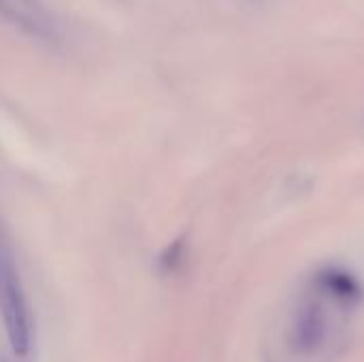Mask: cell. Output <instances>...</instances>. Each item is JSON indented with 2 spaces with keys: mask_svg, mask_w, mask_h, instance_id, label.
<instances>
[{
  "mask_svg": "<svg viewBox=\"0 0 364 362\" xmlns=\"http://www.w3.org/2000/svg\"><path fill=\"white\" fill-rule=\"evenodd\" d=\"M0 15L32 36L49 38L53 34V21L38 0H0Z\"/></svg>",
  "mask_w": 364,
  "mask_h": 362,
  "instance_id": "3957f363",
  "label": "cell"
},
{
  "mask_svg": "<svg viewBox=\"0 0 364 362\" xmlns=\"http://www.w3.org/2000/svg\"><path fill=\"white\" fill-rule=\"evenodd\" d=\"M326 339V316L318 303H303L290 326V348L299 356H309L322 348Z\"/></svg>",
  "mask_w": 364,
  "mask_h": 362,
  "instance_id": "7a4b0ae2",
  "label": "cell"
},
{
  "mask_svg": "<svg viewBox=\"0 0 364 362\" xmlns=\"http://www.w3.org/2000/svg\"><path fill=\"white\" fill-rule=\"evenodd\" d=\"M0 314L13 354L17 358H23L30 352V337H32L30 312H28L17 267L2 237H0Z\"/></svg>",
  "mask_w": 364,
  "mask_h": 362,
  "instance_id": "6da1fadb",
  "label": "cell"
},
{
  "mask_svg": "<svg viewBox=\"0 0 364 362\" xmlns=\"http://www.w3.org/2000/svg\"><path fill=\"white\" fill-rule=\"evenodd\" d=\"M186 258H188L186 237H177L158 256V271H160V275H175V273H179L183 269V265H186Z\"/></svg>",
  "mask_w": 364,
  "mask_h": 362,
  "instance_id": "5b68a950",
  "label": "cell"
},
{
  "mask_svg": "<svg viewBox=\"0 0 364 362\" xmlns=\"http://www.w3.org/2000/svg\"><path fill=\"white\" fill-rule=\"evenodd\" d=\"M316 286L324 294H328V297H333V299H337L341 303H350L352 305V303L363 299L360 282L352 273H348L343 269H335V267L322 269L316 275Z\"/></svg>",
  "mask_w": 364,
  "mask_h": 362,
  "instance_id": "277c9868",
  "label": "cell"
}]
</instances>
